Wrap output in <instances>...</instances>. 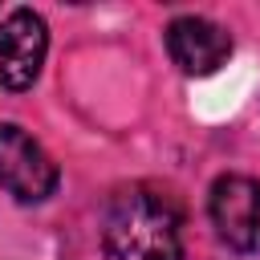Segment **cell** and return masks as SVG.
<instances>
[{
    "mask_svg": "<svg viewBox=\"0 0 260 260\" xmlns=\"http://www.w3.org/2000/svg\"><path fill=\"white\" fill-rule=\"evenodd\" d=\"M102 256L106 260H183L179 203L150 183H130L114 191L102 219Z\"/></svg>",
    "mask_w": 260,
    "mask_h": 260,
    "instance_id": "cell-1",
    "label": "cell"
},
{
    "mask_svg": "<svg viewBox=\"0 0 260 260\" xmlns=\"http://www.w3.org/2000/svg\"><path fill=\"white\" fill-rule=\"evenodd\" d=\"M61 183L53 154L16 122H0V191L16 203H45Z\"/></svg>",
    "mask_w": 260,
    "mask_h": 260,
    "instance_id": "cell-2",
    "label": "cell"
},
{
    "mask_svg": "<svg viewBox=\"0 0 260 260\" xmlns=\"http://www.w3.org/2000/svg\"><path fill=\"white\" fill-rule=\"evenodd\" d=\"M207 215L215 236L232 252H260V179L252 175H219L207 191Z\"/></svg>",
    "mask_w": 260,
    "mask_h": 260,
    "instance_id": "cell-3",
    "label": "cell"
},
{
    "mask_svg": "<svg viewBox=\"0 0 260 260\" xmlns=\"http://www.w3.org/2000/svg\"><path fill=\"white\" fill-rule=\"evenodd\" d=\"M49 24L37 8H12L0 20V89L24 93L45 65Z\"/></svg>",
    "mask_w": 260,
    "mask_h": 260,
    "instance_id": "cell-4",
    "label": "cell"
},
{
    "mask_svg": "<svg viewBox=\"0 0 260 260\" xmlns=\"http://www.w3.org/2000/svg\"><path fill=\"white\" fill-rule=\"evenodd\" d=\"M162 41H167L171 61L187 77H211L232 57V32L223 24H215V20H207V16H195V12L175 16L167 24Z\"/></svg>",
    "mask_w": 260,
    "mask_h": 260,
    "instance_id": "cell-5",
    "label": "cell"
}]
</instances>
